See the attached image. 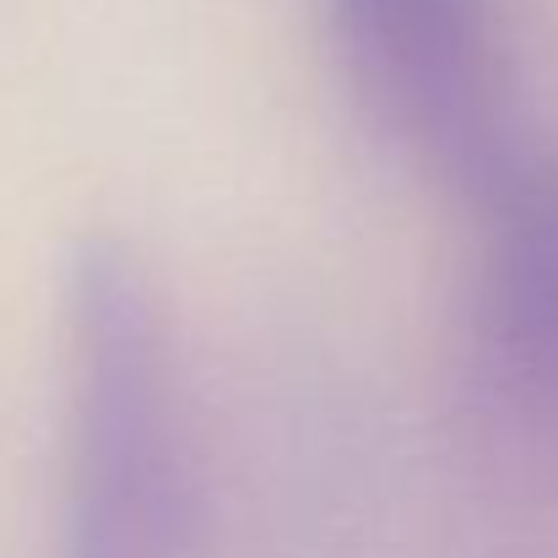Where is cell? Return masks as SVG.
<instances>
[{
  "mask_svg": "<svg viewBox=\"0 0 558 558\" xmlns=\"http://www.w3.org/2000/svg\"><path fill=\"white\" fill-rule=\"evenodd\" d=\"M65 558H190L201 483L180 364L142 255L93 233L65 260Z\"/></svg>",
  "mask_w": 558,
  "mask_h": 558,
  "instance_id": "obj_1",
  "label": "cell"
},
{
  "mask_svg": "<svg viewBox=\"0 0 558 558\" xmlns=\"http://www.w3.org/2000/svg\"><path fill=\"white\" fill-rule=\"evenodd\" d=\"M369 120L477 201L521 153L488 0H326Z\"/></svg>",
  "mask_w": 558,
  "mask_h": 558,
  "instance_id": "obj_2",
  "label": "cell"
},
{
  "mask_svg": "<svg viewBox=\"0 0 558 558\" xmlns=\"http://www.w3.org/2000/svg\"><path fill=\"white\" fill-rule=\"evenodd\" d=\"M472 206L483 374L515 417L558 428V158L526 147Z\"/></svg>",
  "mask_w": 558,
  "mask_h": 558,
  "instance_id": "obj_3",
  "label": "cell"
}]
</instances>
